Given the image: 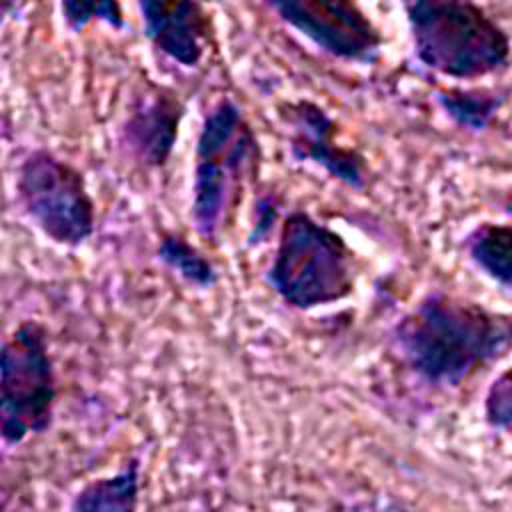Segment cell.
I'll use <instances>...</instances> for the list:
<instances>
[{"instance_id":"cell-1","label":"cell","mask_w":512,"mask_h":512,"mask_svg":"<svg viewBox=\"0 0 512 512\" xmlns=\"http://www.w3.org/2000/svg\"><path fill=\"white\" fill-rule=\"evenodd\" d=\"M392 340L402 362L422 382L458 388L508 352L512 326L506 314L432 290L396 322Z\"/></svg>"},{"instance_id":"cell-2","label":"cell","mask_w":512,"mask_h":512,"mask_svg":"<svg viewBox=\"0 0 512 512\" xmlns=\"http://www.w3.org/2000/svg\"><path fill=\"white\" fill-rule=\"evenodd\" d=\"M416 60L446 78L478 80L510 64V34L484 6L470 0L404 4Z\"/></svg>"},{"instance_id":"cell-3","label":"cell","mask_w":512,"mask_h":512,"mask_svg":"<svg viewBox=\"0 0 512 512\" xmlns=\"http://www.w3.org/2000/svg\"><path fill=\"white\" fill-rule=\"evenodd\" d=\"M266 282L294 310L330 306L354 294L356 254L340 232L296 208L278 224Z\"/></svg>"},{"instance_id":"cell-4","label":"cell","mask_w":512,"mask_h":512,"mask_svg":"<svg viewBox=\"0 0 512 512\" xmlns=\"http://www.w3.org/2000/svg\"><path fill=\"white\" fill-rule=\"evenodd\" d=\"M260 160L258 138L242 108L218 98L202 118L194 146L190 216L204 240H216Z\"/></svg>"},{"instance_id":"cell-5","label":"cell","mask_w":512,"mask_h":512,"mask_svg":"<svg viewBox=\"0 0 512 512\" xmlns=\"http://www.w3.org/2000/svg\"><path fill=\"white\" fill-rule=\"evenodd\" d=\"M58 398L48 332L26 318L4 338L0 350V436L20 446L50 430Z\"/></svg>"},{"instance_id":"cell-6","label":"cell","mask_w":512,"mask_h":512,"mask_svg":"<svg viewBox=\"0 0 512 512\" xmlns=\"http://www.w3.org/2000/svg\"><path fill=\"white\" fill-rule=\"evenodd\" d=\"M14 192L26 218L54 244L78 248L96 230V204L84 174L46 146L32 148L16 168Z\"/></svg>"},{"instance_id":"cell-7","label":"cell","mask_w":512,"mask_h":512,"mask_svg":"<svg viewBox=\"0 0 512 512\" xmlns=\"http://www.w3.org/2000/svg\"><path fill=\"white\" fill-rule=\"evenodd\" d=\"M278 18L324 54L374 64L384 38L368 14L348 0H276L268 4Z\"/></svg>"},{"instance_id":"cell-8","label":"cell","mask_w":512,"mask_h":512,"mask_svg":"<svg viewBox=\"0 0 512 512\" xmlns=\"http://www.w3.org/2000/svg\"><path fill=\"white\" fill-rule=\"evenodd\" d=\"M288 126V148L296 162H312L328 176L352 190H364L368 172L364 156L356 148L336 142L334 118L314 100L298 98L278 108Z\"/></svg>"},{"instance_id":"cell-9","label":"cell","mask_w":512,"mask_h":512,"mask_svg":"<svg viewBox=\"0 0 512 512\" xmlns=\"http://www.w3.org/2000/svg\"><path fill=\"white\" fill-rule=\"evenodd\" d=\"M186 106L164 86L144 84L120 124V144L144 168H164L178 142Z\"/></svg>"},{"instance_id":"cell-10","label":"cell","mask_w":512,"mask_h":512,"mask_svg":"<svg viewBox=\"0 0 512 512\" xmlns=\"http://www.w3.org/2000/svg\"><path fill=\"white\" fill-rule=\"evenodd\" d=\"M142 30L148 42L172 62L196 68L212 38L210 14L194 0L138 2Z\"/></svg>"},{"instance_id":"cell-11","label":"cell","mask_w":512,"mask_h":512,"mask_svg":"<svg viewBox=\"0 0 512 512\" xmlns=\"http://www.w3.org/2000/svg\"><path fill=\"white\" fill-rule=\"evenodd\" d=\"M142 484L140 458H128L114 474L86 482L70 502L74 512H132L138 508Z\"/></svg>"},{"instance_id":"cell-12","label":"cell","mask_w":512,"mask_h":512,"mask_svg":"<svg viewBox=\"0 0 512 512\" xmlns=\"http://www.w3.org/2000/svg\"><path fill=\"white\" fill-rule=\"evenodd\" d=\"M464 252L468 260L502 290L512 284V226L506 222H478L464 236Z\"/></svg>"},{"instance_id":"cell-13","label":"cell","mask_w":512,"mask_h":512,"mask_svg":"<svg viewBox=\"0 0 512 512\" xmlns=\"http://www.w3.org/2000/svg\"><path fill=\"white\" fill-rule=\"evenodd\" d=\"M506 102V90L494 88H442L436 92V104L458 128L484 132L496 120Z\"/></svg>"},{"instance_id":"cell-14","label":"cell","mask_w":512,"mask_h":512,"mask_svg":"<svg viewBox=\"0 0 512 512\" xmlns=\"http://www.w3.org/2000/svg\"><path fill=\"white\" fill-rule=\"evenodd\" d=\"M156 258L182 282L198 290H210L220 282L212 260L180 232H162L156 244Z\"/></svg>"},{"instance_id":"cell-15","label":"cell","mask_w":512,"mask_h":512,"mask_svg":"<svg viewBox=\"0 0 512 512\" xmlns=\"http://www.w3.org/2000/svg\"><path fill=\"white\" fill-rule=\"evenodd\" d=\"M62 20L72 32L84 30L92 22H104L114 30L126 28L122 4L114 0L96 2V0H66L60 4Z\"/></svg>"},{"instance_id":"cell-16","label":"cell","mask_w":512,"mask_h":512,"mask_svg":"<svg viewBox=\"0 0 512 512\" xmlns=\"http://www.w3.org/2000/svg\"><path fill=\"white\" fill-rule=\"evenodd\" d=\"M484 420L492 430L508 432L512 424V380L504 368L488 386L484 396Z\"/></svg>"},{"instance_id":"cell-17","label":"cell","mask_w":512,"mask_h":512,"mask_svg":"<svg viewBox=\"0 0 512 512\" xmlns=\"http://www.w3.org/2000/svg\"><path fill=\"white\" fill-rule=\"evenodd\" d=\"M276 222V202L272 196H264L260 202H258V212H256V220H254V226H252V232H250V244H258L262 242L270 230H272V224Z\"/></svg>"}]
</instances>
